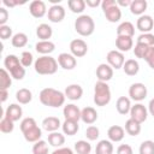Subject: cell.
Listing matches in <instances>:
<instances>
[{
  "label": "cell",
  "instance_id": "40",
  "mask_svg": "<svg viewBox=\"0 0 154 154\" xmlns=\"http://www.w3.org/2000/svg\"><path fill=\"white\" fill-rule=\"evenodd\" d=\"M13 129H14V122H12L6 117H2V119L0 120V131L2 134H10L13 131Z\"/></svg>",
  "mask_w": 154,
  "mask_h": 154
},
{
  "label": "cell",
  "instance_id": "50",
  "mask_svg": "<svg viewBox=\"0 0 154 154\" xmlns=\"http://www.w3.org/2000/svg\"><path fill=\"white\" fill-rule=\"evenodd\" d=\"M8 20V11L5 7H0V25H6Z\"/></svg>",
  "mask_w": 154,
  "mask_h": 154
},
{
  "label": "cell",
  "instance_id": "52",
  "mask_svg": "<svg viewBox=\"0 0 154 154\" xmlns=\"http://www.w3.org/2000/svg\"><path fill=\"white\" fill-rule=\"evenodd\" d=\"M24 2H25V1L19 2V1H17V0H2V4H4L5 6H7V7H14V6L20 5V4H24Z\"/></svg>",
  "mask_w": 154,
  "mask_h": 154
},
{
  "label": "cell",
  "instance_id": "51",
  "mask_svg": "<svg viewBox=\"0 0 154 154\" xmlns=\"http://www.w3.org/2000/svg\"><path fill=\"white\" fill-rule=\"evenodd\" d=\"M52 154H73V150L69 147H59V148H55Z\"/></svg>",
  "mask_w": 154,
  "mask_h": 154
},
{
  "label": "cell",
  "instance_id": "18",
  "mask_svg": "<svg viewBox=\"0 0 154 154\" xmlns=\"http://www.w3.org/2000/svg\"><path fill=\"white\" fill-rule=\"evenodd\" d=\"M81 120L84 124H88V125L94 124L97 120V112H96V109L94 107H90V106H87L83 109H81Z\"/></svg>",
  "mask_w": 154,
  "mask_h": 154
},
{
  "label": "cell",
  "instance_id": "41",
  "mask_svg": "<svg viewBox=\"0 0 154 154\" xmlns=\"http://www.w3.org/2000/svg\"><path fill=\"white\" fill-rule=\"evenodd\" d=\"M137 43L144 45V46H147V47L154 46V34H152V32L141 34V35L137 37Z\"/></svg>",
  "mask_w": 154,
  "mask_h": 154
},
{
  "label": "cell",
  "instance_id": "3",
  "mask_svg": "<svg viewBox=\"0 0 154 154\" xmlns=\"http://www.w3.org/2000/svg\"><path fill=\"white\" fill-rule=\"evenodd\" d=\"M4 66L10 72L12 78L20 81L25 76V67L20 64V59L14 54H8L4 59Z\"/></svg>",
  "mask_w": 154,
  "mask_h": 154
},
{
  "label": "cell",
  "instance_id": "31",
  "mask_svg": "<svg viewBox=\"0 0 154 154\" xmlns=\"http://www.w3.org/2000/svg\"><path fill=\"white\" fill-rule=\"evenodd\" d=\"M16 100L19 105H26L32 100V93L28 88H20L16 93Z\"/></svg>",
  "mask_w": 154,
  "mask_h": 154
},
{
  "label": "cell",
  "instance_id": "26",
  "mask_svg": "<svg viewBox=\"0 0 154 154\" xmlns=\"http://www.w3.org/2000/svg\"><path fill=\"white\" fill-rule=\"evenodd\" d=\"M36 35L40 38V41H49V38L53 35V29L47 23H42L36 28Z\"/></svg>",
  "mask_w": 154,
  "mask_h": 154
},
{
  "label": "cell",
  "instance_id": "34",
  "mask_svg": "<svg viewBox=\"0 0 154 154\" xmlns=\"http://www.w3.org/2000/svg\"><path fill=\"white\" fill-rule=\"evenodd\" d=\"M48 143L52 147H55V148L61 147L65 143V136H64V134L58 132V131L49 132L48 134Z\"/></svg>",
  "mask_w": 154,
  "mask_h": 154
},
{
  "label": "cell",
  "instance_id": "30",
  "mask_svg": "<svg viewBox=\"0 0 154 154\" xmlns=\"http://www.w3.org/2000/svg\"><path fill=\"white\" fill-rule=\"evenodd\" d=\"M113 143L109 140H101L95 147V154H113Z\"/></svg>",
  "mask_w": 154,
  "mask_h": 154
},
{
  "label": "cell",
  "instance_id": "42",
  "mask_svg": "<svg viewBox=\"0 0 154 154\" xmlns=\"http://www.w3.org/2000/svg\"><path fill=\"white\" fill-rule=\"evenodd\" d=\"M35 126H37V124H36V120H35L32 117H26V118H24V119L20 122V125H19L22 134L26 132L28 130H30V129H32V128H35Z\"/></svg>",
  "mask_w": 154,
  "mask_h": 154
},
{
  "label": "cell",
  "instance_id": "48",
  "mask_svg": "<svg viewBox=\"0 0 154 154\" xmlns=\"http://www.w3.org/2000/svg\"><path fill=\"white\" fill-rule=\"evenodd\" d=\"M0 37L1 40H7L12 38V28L10 25H0Z\"/></svg>",
  "mask_w": 154,
  "mask_h": 154
},
{
  "label": "cell",
  "instance_id": "37",
  "mask_svg": "<svg viewBox=\"0 0 154 154\" xmlns=\"http://www.w3.org/2000/svg\"><path fill=\"white\" fill-rule=\"evenodd\" d=\"M75 152L77 154H90L91 152V144L85 140H79L73 146Z\"/></svg>",
  "mask_w": 154,
  "mask_h": 154
},
{
  "label": "cell",
  "instance_id": "13",
  "mask_svg": "<svg viewBox=\"0 0 154 154\" xmlns=\"http://www.w3.org/2000/svg\"><path fill=\"white\" fill-rule=\"evenodd\" d=\"M47 17L52 23H60L65 18V8L61 5H52L48 8Z\"/></svg>",
  "mask_w": 154,
  "mask_h": 154
},
{
  "label": "cell",
  "instance_id": "14",
  "mask_svg": "<svg viewBox=\"0 0 154 154\" xmlns=\"http://www.w3.org/2000/svg\"><path fill=\"white\" fill-rule=\"evenodd\" d=\"M29 12L35 18H42L47 13V7L45 1L42 0H34L29 5Z\"/></svg>",
  "mask_w": 154,
  "mask_h": 154
},
{
  "label": "cell",
  "instance_id": "38",
  "mask_svg": "<svg viewBox=\"0 0 154 154\" xmlns=\"http://www.w3.org/2000/svg\"><path fill=\"white\" fill-rule=\"evenodd\" d=\"M67 6L71 12L73 13H82L85 10V1L84 0H69Z\"/></svg>",
  "mask_w": 154,
  "mask_h": 154
},
{
  "label": "cell",
  "instance_id": "11",
  "mask_svg": "<svg viewBox=\"0 0 154 154\" xmlns=\"http://www.w3.org/2000/svg\"><path fill=\"white\" fill-rule=\"evenodd\" d=\"M58 64L64 70H73L77 65V59L71 53H60L58 55Z\"/></svg>",
  "mask_w": 154,
  "mask_h": 154
},
{
  "label": "cell",
  "instance_id": "1",
  "mask_svg": "<svg viewBox=\"0 0 154 154\" xmlns=\"http://www.w3.org/2000/svg\"><path fill=\"white\" fill-rule=\"evenodd\" d=\"M40 102L48 107H60L65 103V94L54 88H43L38 95Z\"/></svg>",
  "mask_w": 154,
  "mask_h": 154
},
{
  "label": "cell",
  "instance_id": "44",
  "mask_svg": "<svg viewBox=\"0 0 154 154\" xmlns=\"http://www.w3.org/2000/svg\"><path fill=\"white\" fill-rule=\"evenodd\" d=\"M100 136V130L95 125H89L85 130V137L88 141H96Z\"/></svg>",
  "mask_w": 154,
  "mask_h": 154
},
{
  "label": "cell",
  "instance_id": "6",
  "mask_svg": "<svg viewBox=\"0 0 154 154\" xmlns=\"http://www.w3.org/2000/svg\"><path fill=\"white\" fill-rule=\"evenodd\" d=\"M101 8L106 19L111 23H117L122 18V10L117 5L116 0H103L101 1Z\"/></svg>",
  "mask_w": 154,
  "mask_h": 154
},
{
  "label": "cell",
  "instance_id": "16",
  "mask_svg": "<svg viewBox=\"0 0 154 154\" xmlns=\"http://www.w3.org/2000/svg\"><path fill=\"white\" fill-rule=\"evenodd\" d=\"M63 114H64L65 119H70V120H75V122H78L81 119V109L75 103L65 105L63 108Z\"/></svg>",
  "mask_w": 154,
  "mask_h": 154
},
{
  "label": "cell",
  "instance_id": "39",
  "mask_svg": "<svg viewBox=\"0 0 154 154\" xmlns=\"http://www.w3.org/2000/svg\"><path fill=\"white\" fill-rule=\"evenodd\" d=\"M48 152H49L48 144L43 140L35 142L32 146V154H48Z\"/></svg>",
  "mask_w": 154,
  "mask_h": 154
},
{
  "label": "cell",
  "instance_id": "15",
  "mask_svg": "<svg viewBox=\"0 0 154 154\" xmlns=\"http://www.w3.org/2000/svg\"><path fill=\"white\" fill-rule=\"evenodd\" d=\"M96 77L100 82H106L107 83L113 77V69L108 64L102 63L96 67Z\"/></svg>",
  "mask_w": 154,
  "mask_h": 154
},
{
  "label": "cell",
  "instance_id": "43",
  "mask_svg": "<svg viewBox=\"0 0 154 154\" xmlns=\"http://www.w3.org/2000/svg\"><path fill=\"white\" fill-rule=\"evenodd\" d=\"M138 153L140 154H154V141L152 140L143 141L140 146Z\"/></svg>",
  "mask_w": 154,
  "mask_h": 154
},
{
  "label": "cell",
  "instance_id": "7",
  "mask_svg": "<svg viewBox=\"0 0 154 154\" xmlns=\"http://www.w3.org/2000/svg\"><path fill=\"white\" fill-rule=\"evenodd\" d=\"M147 94H148V90H147V87L141 83V82H137V83H132L129 88V96H130V100H134L136 102H141L142 100H144L147 97Z\"/></svg>",
  "mask_w": 154,
  "mask_h": 154
},
{
  "label": "cell",
  "instance_id": "8",
  "mask_svg": "<svg viewBox=\"0 0 154 154\" xmlns=\"http://www.w3.org/2000/svg\"><path fill=\"white\" fill-rule=\"evenodd\" d=\"M106 59H107V64L112 67V69H123V65L125 63V58H124V54L122 52H119L118 49H112L107 53L106 55Z\"/></svg>",
  "mask_w": 154,
  "mask_h": 154
},
{
  "label": "cell",
  "instance_id": "28",
  "mask_svg": "<svg viewBox=\"0 0 154 154\" xmlns=\"http://www.w3.org/2000/svg\"><path fill=\"white\" fill-rule=\"evenodd\" d=\"M123 71L128 76H135L140 71V64L136 59H128L123 65Z\"/></svg>",
  "mask_w": 154,
  "mask_h": 154
},
{
  "label": "cell",
  "instance_id": "27",
  "mask_svg": "<svg viewBox=\"0 0 154 154\" xmlns=\"http://www.w3.org/2000/svg\"><path fill=\"white\" fill-rule=\"evenodd\" d=\"M61 130H63V134H64V135L73 136V135H76L77 131L79 130L78 122L70 120V119H65L64 123H61Z\"/></svg>",
  "mask_w": 154,
  "mask_h": 154
},
{
  "label": "cell",
  "instance_id": "29",
  "mask_svg": "<svg viewBox=\"0 0 154 154\" xmlns=\"http://www.w3.org/2000/svg\"><path fill=\"white\" fill-rule=\"evenodd\" d=\"M147 7H148V4L146 0H132L130 5V12L136 16H142L144 14Z\"/></svg>",
  "mask_w": 154,
  "mask_h": 154
},
{
  "label": "cell",
  "instance_id": "20",
  "mask_svg": "<svg viewBox=\"0 0 154 154\" xmlns=\"http://www.w3.org/2000/svg\"><path fill=\"white\" fill-rule=\"evenodd\" d=\"M125 136V130L120 125H112L107 130V137L111 142H120Z\"/></svg>",
  "mask_w": 154,
  "mask_h": 154
},
{
  "label": "cell",
  "instance_id": "49",
  "mask_svg": "<svg viewBox=\"0 0 154 154\" xmlns=\"http://www.w3.org/2000/svg\"><path fill=\"white\" fill-rule=\"evenodd\" d=\"M117 154H134V150L130 144H120L117 148Z\"/></svg>",
  "mask_w": 154,
  "mask_h": 154
},
{
  "label": "cell",
  "instance_id": "47",
  "mask_svg": "<svg viewBox=\"0 0 154 154\" xmlns=\"http://www.w3.org/2000/svg\"><path fill=\"white\" fill-rule=\"evenodd\" d=\"M147 49H148V47H147V46H144V45H141V43H137V42H136V45H135V47H134V54H135V57H136V58L143 59V57H144V54H146Z\"/></svg>",
  "mask_w": 154,
  "mask_h": 154
},
{
  "label": "cell",
  "instance_id": "46",
  "mask_svg": "<svg viewBox=\"0 0 154 154\" xmlns=\"http://www.w3.org/2000/svg\"><path fill=\"white\" fill-rule=\"evenodd\" d=\"M143 59L147 61V64L149 65V67L154 70V46L148 47V49H147Z\"/></svg>",
  "mask_w": 154,
  "mask_h": 154
},
{
  "label": "cell",
  "instance_id": "19",
  "mask_svg": "<svg viewBox=\"0 0 154 154\" xmlns=\"http://www.w3.org/2000/svg\"><path fill=\"white\" fill-rule=\"evenodd\" d=\"M65 96L71 101H77L83 95V88L79 84H70L65 88Z\"/></svg>",
  "mask_w": 154,
  "mask_h": 154
},
{
  "label": "cell",
  "instance_id": "55",
  "mask_svg": "<svg viewBox=\"0 0 154 154\" xmlns=\"http://www.w3.org/2000/svg\"><path fill=\"white\" fill-rule=\"evenodd\" d=\"M8 97V91L7 90H0V99H1V102L4 103Z\"/></svg>",
  "mask_w": 154,
  "mask_h": 154
},
{
  "label": "cell",
  "instance_id": "35",
  "mask_svg": "<svg viewBox=\"0 0 154 154\" xmlns=\"http://www.w3.org/2000/svg\"><path fill=\"white\" fill-rule=\"evenodd\" d=\"M12 84V76L4 67L0 71V90H7Z\"/></svg>",
  "mask_w": 154,
  "mask_h": 154
},
{
  "label": "cell",
  "instance_id": "4",
  "mask_svg": "<svg viewBox=\"0 0 154 154\" xmlns=\"http://www.w3.org/2000/svg\"><path fill=\"white\" fill-rule=\"evenodd\" d=\"M111 89L106 82L97 81L94 85V103L99 107H103L111 101Z\"/></svg>",
  "mask_w": 154,
  "mask_h": 154
},
{
  "label": "cell",
  "instance_id": "33",
  "mask_svg": "<svg viewBox=\"0 0 154 154\" xmlns=\"http://www.w3.org/2000/svg\"><path fill=\"white\" fill-rule=\"evenodd\" d=\"M23 136H24L25 141H28V142H30V143H35V142H37V141H40V140H41L42 130H41V128L35 126V128H32V129L28 130L26 132H24V134H23Z\"/></svg>",
  "mask_w": 154,
  "mask_h": 154
},
{
  "label": "cell",
  "instance_id": "17",
  "mask_svg": "<svg viewBox=\"0 0 154 154\" xmlns=\"http://www.w3.org/2000/svg\"><path fill=\"white\" fill-rule=\"evenodd\" d=\"M23 116V109L22 106H19L18 103H11L10 106H7V108L5 109L4 117L11 119L12 122H18Z\"/></svg>",
  "mask_w": 154,
  "mask_h": 154
},
{
  "label": "cell",
  "instance_id": "45",
  "mask_svg": "<svg viewBox=\"0 0 154 154\" xmlns=\"http://www.w3.org/2000/svg\"><path fill=\"white\" fill-rule=\"evenodd\" d=\"M19 59H20V64H22L24 67H29L32 63H35V61H34V55H32V53L29 52V51L22 52Z\"/></svg>",
  "mask_w": 154,
  "mask_h": 154
},
{
  "label": "cell",
  "instance_id": "10",
  "mask_svg": "<svg viewBox=\"0 0 154 154\" xmlns=\"http://www.w3.org/2000/svg\"><path fill=\"white\" fill-rule=\"evenodd\" d=\"M70 52L76 58H82L88 52V45L82 38H73L70 42Z\"/></svg>",
  "mask_w": 154,
  "mask_h": 154
},
{
  "label": "cell",
  "instance_id": "22",
  "mask_svg": "<svg viewBox=\"0 0 154 154\" xmlns=\"http://www.w3.org/2000/svg\"><path fill=\"white\" fill-rule=\"evenodd\" d=\"M61 128V123H60V119L58 117H46L43 120H42V129L48 131V132H54V131H58V129Z\"/></svg>",
  "mask_w": 154,
  "mask_h": 154
},
{
  "label": "cell",
  "instance_id": "21",
  "mask_svg": "<svg viewBox=\"0 0 154 154\" xmlns=\"http://www.w3.org/2000/svg\"><path fill=\"white\" fill-rule=\"evenodd\" d=\"M116 47L119 52H129L131 48H134V40L129 36H117L116 38Z\"/></svg>",
  "mask_w": 154,
  "mask_h": 154
},
{
  "label": "cell",
  "instance_id": "5",
  "mask_svg": "<svg viewBox=\"0 0 154 154\" xmlns=\"http://www.w3.org/2000/svg\"><path fill=\"white\" fill-rule=\"evenodd\" d=\"M75 30L81 36H90L95 30V22L88 14H81L75 20Z\"/></svg>",
  "mask_w": 154,
  "mask_h": 154
},
{
  "label": "cell",
  "instance_id": "53",
  "mask_svg": "<svg viewBox=\"0 0 154 154\" xmlns=\"http://www.w3.org/2000/svg\"><path fill=\"white\" fill-rule=\"evenodd\" d=\"M85 5L89 7H96L101 5V1L100 0H85Z\"/></svg>",
  "mask_w": 154,
  "mask_h": 154
},
{
  "label": "cell",
  "instance_id": "12",
  "mask_svg": "<svg viewBox=\"0 0 154 154\" xmlns=\"http://www.w3.org/2000/svg\"><path fill=\"white\" fill-rule=\"evenodd\" d=\"M136 28L142 32H150L154 29V20L152 18V16L149 14H142L138 17L137 22H136Z\"/></svg>",
  "mask_w": 154,
  "mask_h": 154
},
{
  "label": "cell",
  "instance_id": "24",
  "mask_svg": "<svg viewBox=\"0 0 154 154\" xmlns=\"http://www.w3.org/2000/svg\"><path fill=\"white\" fill-rule=\"evenodd\" d=\"M135 35V26L131 22L125 20L122 22L118 26H117V36H129L132 37Z\"/></svg>",
  "mask_w": 154,
  "mask_h": 154
},
{
  "label": "cell",
  "instance_id": "23",
  "mask_svg": "<svg viewBox=\"0 0 154 154\" xmlns=\"http://www.w3.org/2000/svg\"><path fill=\"white\" fill-rule=\"evenodd\" d=\"M131 100L130 97L128 96H119L117 99V102H116V109L119 114H128L130 113V109H131Z\"/></svg>",
  "mask_w": 154,
  "mask_h": 154
},
{
  "label": "cell",
  "instance_id": "54",
  "mask_svg": "<svg viewBox=\"0 0 154 154\" xmlns=\"http://www.w3.org/2000/svg\"><path fill=\"white\" fill-rule=\"evenodd\" d=\"M131 1H132V0H118V1H117V5H118L119 7H120V6H122V7H126V6H129V7H130Z\"/></svg>",
  "mask_w": 154,
  "mask_h": 154
},
{
  "label": "cell",
  "instance_id": "9",
  "mask_svg": "<svg viewBox=\"0 0 154 154\" xmlns=\"http://www.w3.org/2000/svg\"><path fill=\"white\" fill-rule=\"evenodd\" d=\"M147 117H148V109L146 108L144 105H142L141 102H137L134 106H131V109H130V118L131 119L142 124L143 122L147 120Z\"/></svg>",
  "mask_w": 154,
  "mask_h": 154
},
{
  "label": "cell",
  "instance_id": "36",
  "mask_svg": "<svg viewBox=\"0 0 154 154\" xmlns=\"http://www.w3.org/2000/svg\"><path fill=\"white\" fill-rule=\"evenodd\" d=\"M11 43L13 47L16 48H22L25 47L28 43V36L24 32H17L13 35V37L11 38Z\"/></svg>",
  "mask_w": 154,
  "mask_h": 154
},
{
  "label": "cell",
  "instance_id": "25",
  "mask_svg": "<svg viewBox=\"0 0 154 154\" xmlns=\"http://www.w3.org/2000/svg\"><path fill=\"white\" fill-rule=\"evenodd\" d=\"M55 45L52 41H38L35 45V51L41 55H49L52 52H54Z\"/></svg>",
  "mask_w": 154,
  "mask_h": 154
},
{
  "label": "cell",
  "instance_id": "32",
  "mask_svg": "<svg viewBox=\"0 0 154 154\" xmlns=\"http://www.w3.org/2000/svg\"><path fill=\"white\" fill-rule=\"evenodd\" d=\"M124 130H125V132H126L128 135H130V136H137V135H140V132H141V124L137 123V122H135L134 119L129 118V119L125 122Z\"/></svg>",
  "mask_w": 154,
  "mask_h": 154
},
{
  "label": "cell",
  "instance_id": "56",
  "mask_svg": "<svg viewBox=\"0 0 154 154\" xmlns=\"http://www.w3.org/2000/svg\"><path fill=\"white\" fill-rule=\"evenodd\" d=\"M148 112L150 113V116H153L154 117V97L149 101V103H148Z\"/></svg>",
  "mask_w": 154,
  "mask_h": 154
},
{
  "label": "cell",
  "instance_id": "2",
  "mask_svg": "<svg viewBox=\"0 0 154 154\" xmlns=\"http://www.w3.org/2000/svg\"><path fill=\"white\" fill-rule=\"evenodd\" d=\"M58 60L51 55H41L34 63V69L38 75H54L58 71Z\"/></svg>",
  "mask_w": 154,
  "mask_h": 154
}]
</instances>
